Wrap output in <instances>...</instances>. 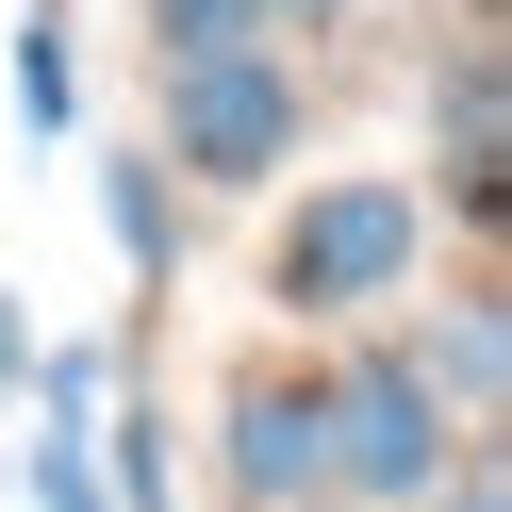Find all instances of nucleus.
I'll return each instance as SVG.
<instances>
[{"label": "nucleus", "mask_w": 512, "mask_h": 512, "mask_svg": "<svg viewBox=\"0 0 512 512\" xmlns=\"http://www.w3.org/2000/svg\"><path fill=\"white\" fill-rule=\"evenodd\" d=\"M298 133H314V83L281 67V50H182V67H149V166L215 182V199L281 182Z\"/></svg>", "instance_id": "f03ea898"}, {"label": "nucleus", "mask_w": 512, "mask_h": 512, "mask_svg": "<svg viewBox=\"0 0 512 512\" xmlns=\"http://www.w3.org/2000/svg\"><path fill=\"white\" fill-rule=\"evenodd\" d=\"M430 149H446V215L496 232L512 215V50H496V17H463V50L430 67Z\"/></svg>", "instance_id": "39448f33"}, {"label": "nucleus", "mask_w": 512, "mask_h": 512, "mask_svg": "<svg viewBox=\"0 0 512 512\" xmlns=\"http://www.w3.org/2000/svg\"><path fill=\"white\" fill-rule=\"evenodd\" d=\"M314 430H331V496L347 512H413L446 463H463V413L413 380V347H347V364H314Z\"/></svg>", "instance_id": "7ed1b4c3"}, {"label": "nucleus", "mask_w": 512, "mask_h": 512, "mask_svg": "<svg viewBox=\"0 0 512 512\" xmlns=\"http://www.w3.org/2000/svg\"><path fill=\"white\" fill-rule=\"evenodd\" d=\"M463 17H496V0H463Z\"/></svg>", "instance_id": "ddd939ff"}, {"label": "nucleus", "mask_w": 512, "mask_h": 512, "mask_svg": "<svg viewBox=\"0 0 512 512\" xmlns=\"http://www.w3.org/2000/svg\"><path fill=\"white\" fill-rule=\"evenodd\" d=\"M100 215H116V265L166 298V265H182V199H166V166H149V149H100Z\"/></svg>", "instance_id": "0eeeda50"}, {"label": "nucleus", "mask_w": 512, "mask_h": 512, "mask_svg": "<svg viewBox=\"0 0 512 512\" xmlns=\"http://www.w3.org/2000/svg\"><path fill=\"white\" fill-rule=\"evenodd\" d=\"M430 281V199H413L397 166H347V182H298V215L265 232V298L298 314V331H347V314L413 298Z\"/></svg>", "instance_id": "f257e3e1"}, {"label": "nucleus", "mask_w": 512, "mask_h": 512, "mask_svg": "<svg viewBox=\"0 0 512 512\" xmlns=\"http://www.w3.org/2000/svg\"><path fill=\"white\" fill-rule=\"evenodd\" d=\"M364 0H265V34H347Z\"/></svg>", "instance_id": "9b49d317"}, {"label": "nucleus", "mask_w": 512, "mask_h": 512, "mask_svg": "<svg viewBox=\"0 0 512 512\" xmlns=\"http://www.w3.org/2000/svg\"><path fill=\"white\" fill-rule=\"evenodd\" d=\"M413 380H430L463 430H496V413H512V281H463V298L413 331Z\"/></svg>", "instance_id": "423d86ee"}, {"label": "nucleus", "mask_w": 512, "mask_h": 512, "mask_svg": "<svg viewBox=\"0 0 512 512\" xmlns=\"http://www.w3.org/2000/svg\"><path fill=\"white\" fill-rule=\"evenodd\" d=\"M215 479H232V512H298L331 496V430H314V364H248L232 397H215Z\"/></svg>", "instance_id": "20e7f679"}, {"label": "nucleus", "mask_w": 512, "mask_h": 512, "mask_svg": "<svg viewBox=\"0 0 512 512\" xmlns=\"http://www.w3.org/2000/svg\"><path fill=\"white\" fill-rule=\"evenodd\" d=\"M17 364H34V314H17V298H0V380H17Z\"/></svg>", "instance_id": "f8f14e48"}, {"label": "nucleus", "mask_w": 512, "mask_h": 512, "mask_svg": "<svg viewBox=\"0 0 512 512\" xmlns=\"http://www.w3.org/2000/svg\"><path fill=\"white\" fill-rule=\"evenodd\" d=\"M413 512H512V463H496V430H479V446H463V463H446Z\"/></svg>", "instance_id": "9d476101"}, {"label": "nucleus", "mask_w": 512, "mask_h": 512, "mask_svg": "<svg viewBox=\"0 0 512 512\" xmlns=\"http://www.w3.org/2000/svg\"><path fill=\"white\" fill-rule=\"evenodd\" d=\"M67 116H83V83H67V0H34V17H17V133H67Z\"/></svg>", "instance_id": "6e6552de"}, {"label": "nucleus", "mask_w": 512, "mask_h": 512, "mask_svg": "<svg viewBox=\"0 0 512 512\" xmlns=\"http://www.w3.org/2000/svg\"><path fill=\"white\" fill-rule=\"evenodd\" d=\"M182 50H265V0H149V67Z\"/></svg>", "instance_id": "1a4fd4ad"}]
</instances>
